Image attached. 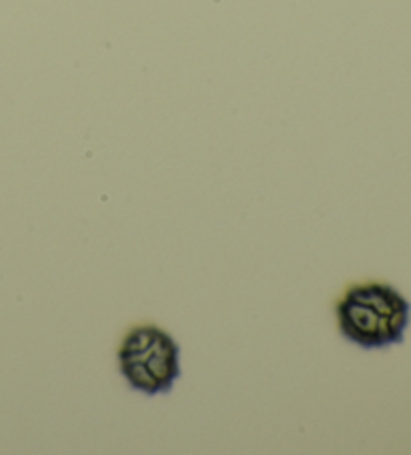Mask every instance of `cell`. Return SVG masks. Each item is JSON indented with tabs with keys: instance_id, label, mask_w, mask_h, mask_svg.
I'll return each instance as SVG.
<instances>
[{
	"instance_id": "cell-1",
	"label": "cell",
	"mask_w": 411,
	"mask_h": 455,
	"mask_svg": "<svg viewBox=\"0 0 411 455\" xmlns=\"http://www.w3.org/2000/svg\"><path fill=\"white\" fill-rule=\"evenodd\" d=\"M335 319L343 339L359 349H387L406 339L411 303L390 283L363 281L350 285L339 297Z\"/></svg>"
},
{
	"instance_id": "cell-2",
	"label": "cell",
	"mask_w": 411,
	"mask_h": 455,
	"mask_svg": "<svg viewBox=\"0 0 411 455\" xmlns=\"http://www.w3.org/2000/svg\"><path fill=\"white\" fill-rule=\"evenodd\" d=\"M181 347L155 323L133 325L118 345V370L129 387L149 397L169 394L181 378Z\"/></svg>"
}]
</instances>
